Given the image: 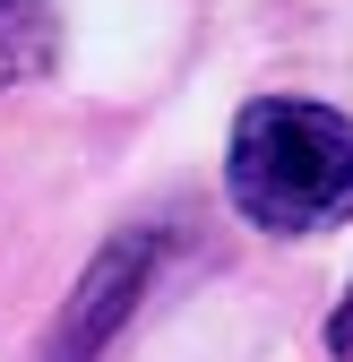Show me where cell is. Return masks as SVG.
Returning <instances> with one entry per match:
<instances>
[{
	"label": "cell",
	"mask_w": 353,
	"mask_h": 362,
	"mask_svg": "<svg viewBox=\"0 0 353 362\" xmlns=\"http://www.w3.org/2000/svg\"><path fill=\"white\" fill-rule=\"evenodd\" d=\"M52 61V0H0V78H35Z\"/></svg>",
	"instance_id": "obj_3"
},
{
	"label": "cell",
	"mask_w": 353,
	"mask_h": 362,
	"mask_svg": "<svg viewBox=\"0 0 353 362\" xmlns=\"http://www.w3.org/2000/svg\"><path fill=\"white\" fill-rule=\"evenodd\" d=\"M225 190L258 233H328L353 216V121L301 95H258L233 121Z\"/></svg>",
	"instance_id": "obj_1"
},
{
	"label": "cell",
	"mask_w": 353,
	"mask_h": 362,
	"mask_svg": "<svg viewBox=\"0 0 353 362\" xmlns=\"http://www.w3.org/2000/svg\"><path fill=\"white\" fill-rule=\"evenodd\" d=\"M147 259H155V242H121V250H104L95 259V276H86V302L69 310V328H61V345H52V362H86L112 328H121V310L138 302V285H147Z\"/></svg>",
	"instance_id": "obj_2"
},
{
	"label": "cell",
	"mask_w": 353,
	"mask_h": 362,
	"mask_svg": "<svg viewBox=\"0 0 353 362\" xmlns=\"http://www.w3.org/2000/svg\"><path fill=\"white\" fill-rule=\"evenodd\" d=\"M328 354H336V362H353V293L328 310Z\"/></svg>",
	"instance_id": "obj_4"
}]
</instances>
